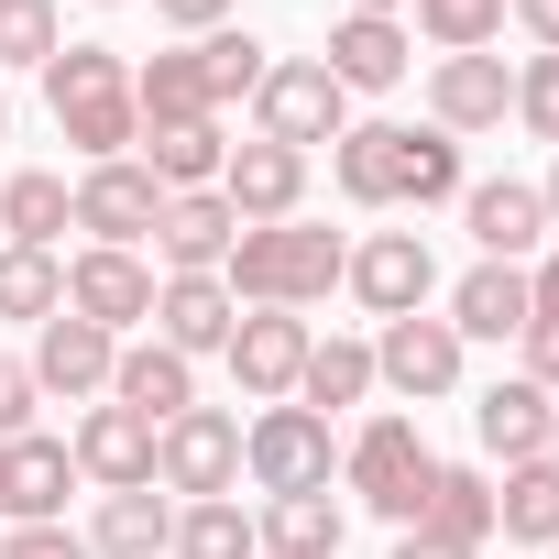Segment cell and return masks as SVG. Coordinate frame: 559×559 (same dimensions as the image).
<instances>
[{"label":"cell","instance_id":"cell-1","mask_svg":"<svg viewBox=\"0 0 559 559\" xmlns=\"http://www.w3.org/2000/svg\"><path fill=\"white\" fill-rule=\"evenodd\" d=\"M45 110H56V132H67L78 165H110V154L143 143L132 56H121V45H56V67H45Z\"/></svg>","mask_w":559,"mask_h":559},{"label":"cell","instance_id":"cell-2","mask_svg":"<svg viewBox=\"0 0 559 559\" xmlns=\"http://www.w3.org/2000/svg\"><path fill=\"white\" fill-rule=\"evenodd\" d=\"M341 263H352V241L341 230H319V219H274V230H241L230 252H219V286L241 297V308H319L330 286H341Z\"/></svg>","mask_w":559,"mask_h":559},{"label":"cell","instance_id":"cell-3","mask_svg":"<svg viewBox=\"0 0 559 559\" xmlns=\"http://www.w3.org/2000/svg\"><path fill=\"white\" fill-rule=\"evenodd\" d=\"M428 472H439V450H428V428L417 417H362L352 439H341V493L362 504V515H384V526H417V493H428Z\"/></svg>","mask_w":559,"mask_h":559},{"label":"cell","instance_id":"cell-4","mask_svg":"<svg viewBox=\"0 0 559 559\" xmlns=\"http://www.w3.org/2000/svg\"><path fill=\"white\" fill-rule=\"evenodd\" d=\"M352 132V88L319 67V56H274L263 88H252V143H286V154H319Z\"/></svg>","mask_w":559,"mask_h":559},{"label":"cell","instance_id":"cell-5","mask_svg":"<svg viewBox=\"0 0 559 559\" xmlns=\"http://www.w3.org/2000/svg\"><path fill=\"white\" fill-rule=\"evenodd\" d=\"M241 472H252V493H330L341 439L319 406H263V417H241Z\"/></svg>","mask_w":559,"mask_h":559},{"label":"cell","instance_id":"cell-6","mask_svg":"<svg viewBox=\"0 0 559 559\" xmlns=\"http://www.w3.org/2000/svg\"><path fill=\"white\" fill-rule=\"evenodd\" d=\"M154 483L187 493V504L241 493V417H230V406H187V417H165V428H154Z\"/></svg>","mask_w":559,"mask_h":559},{"label":"cell","instance_id":"cell-7","mask_svg":"<svg viewBox=\"0 0 559 559\" xmlns=\"http://www.w3.org/2000/svg\"><path fill=\"white\" fill-rule=\"evenodd\" d=\"M461 362H472V341L450 330V319H384L373 330V384L384 395H406V406H439V395H461Z\"/></svg>","mask_w":559,"mask_h":559},{"label":"cell","instance_id":"cell-8","mask_svg":"<svg viewBox=\"0 0 559 559\" xmlns=\"http://www.w3.org/2000/svg\"><path fill=\"white\" fill-rule=\"evenodd\" d=\"M154 209H165V187L143 176V154L78 165V187H67V219H78L88 241H110V252H143V241H154Z\"/></svg>","mask_w":559,"mask_h":559},{"label":"cell","instance_id":"cell-9","mask_svg":"<svg viewBox=\"0 0 559 559\" xmlns=\"http://www.w3.org/2000/svg\"><path fill=\"white\" fill-rule=\"evenodd\" d=\"M341 286H352L373 319H417V308L439 297V252H428V230H362L352 263H341Z\"/></svg>","mask_w":559,"mask_h":559},{"label":"cell","instance_id":"cell-10","mask_svg":"<svg viewBox=\"0 0 559 559\" xmlns=\"http://www.w3.org/2000/svg\"><path fill=\"white\" fill-rule=\"evenodd\" d=\"M308 319L297 308H241V330L219 341V362H230V384L252 395V406H286L297 395V373H308Z\"/></svg>","mask_w":559,"mask_h":559},{"label":"cell","instance_id":"cell-11","mask_svg":"<svg viewBox=\"0 0 559 559\" xmlns=\"http://www.w3.org/2000/svg\"><path fill=\"white\" fill-rule=\"evenodd\" d=\"M67 319H88V330H143L154 319V263L143 252H110V241H88V252H67Z\"/></svg>","mask_w":559,"mask_h":559},{"label":"cell","instance_id":"cell-12","mask_svg":"<svg viewBox=\"0 0 559 559\" xmlns=\"http://www.w3.org/2000/svg\"><path fill=\"white\" fill-rule=\"evenodd\" d=\"M67 493H78V450L23 428L0 439V526H67Z\"/></svg>","mask_w":559,"mask_h":559},{"label":"cell","instance_id":"cell-13","mask_svg":"<svg viewBox=\"0 0 559 559\" xmlns=\"http://www.w3.org/2000/svg\"><path fill=\"white\" fill-rule=\"evenodd\" d=\"M428 121H439L450 143L504 132V121H515V67H504V56H439V67H428Z\"/></svg>","mask_w":559,"mask_h":559},{"label":"cell","instance_id":"cell-14","mask_svg":"<svg viewBox=\"0 0 559 559\" xmlns=\"http://www.w3.org/2000/svg\"><path fill=\"white\" fill-rule=\"evenodd\" d=\"M219 198H230V219H241V230L308 219V154H286V143H230V165H219Z\"/></svg>","mask_w":559,"mask_h":559},{"label":"cell","instance_id":"cell-15","mask_svg":"<svg viewBox=\"0 0 559 559\" xmlns=\"http://www.w3.org/2000/svg\"><path fill=\"white\" fill-rule=\"evenodd\" d=\"M461 230L483 241V263H537L548 252V209L526 176H472L461 187Z\"/></svg>","mask_w":559,"mask_h":559},{"label":"cell","instance_id":"cell-16","mask_svg":"<svg viewBox=\"0 0 559 559\" xmlns=\"http://www.w3.org/2000/svg\"><path fill=\"white\" fill-rule=\"evenodd\" d=\"M23 362H34V395H67V406H99V395H110V362H121V341L56 308V319L34 330V352H23Z\"/></svg>","mask_w":559,"mask_h":559},{"label":"cell","instance_id":"cell-17","mask_svg":"<svg viewBox=\"0 0 559 559\" xmlns=\"http://www.w3.org/2000/svg\"><path fill=\"white\" fill-rule=\"evenodd\" d=\"M67 450H78V483H88V493H143V483H154V428H143L132 406H110V395L67 428Z\"/></svg>","mask_w":559,"mask_h":559},{"label":"cell","instance_id":"cell-18","mask_svg":"<svg viewBox=\"0 0 559 559\" xmlns=\"http://www.w3.org/2000/svg\"><path fill=\"white\" fill-rule=\"evenodd\" d=\"M319 67H330V78H341L352 99H373V88H395V78L417 67V34H406L395 12H341V23H330V56H319Z\"/></svg>","mask_w":559,"mask_h":559},{"label":"cell","instance_id":"cell-19","mask_svg":"<svg viewBox=\"0 0 559 559\" xmlns=\"http://www.w3.org/2000/svg\"><path fill=\"white\" fill-rule=\"evenodd\" d=\"M406 132H417V121H352V132L330 143V187H341L352 209H406Z\"/></svg>","mask_w":559,"mask_h":559},{"label":"cell","instance_id":"cell-20","mask_svg":"<svg viewBox=\"0 0 559 559\" xmlns=\"http://www.w3.org/2000/svg\"><path fill=\"white\" fill-rule=\"evenodd\" d=\"M548 428H559V395H537L526 373H493L483 395H472V439L515 472V461H548Z\"/></svg>","mask_w":559,"mask_h":559},{"label":"cell","instance_id":"cell-21","mask_svg":"<svg viewBox=\"0 0 559 559\" xmlns=\"http://www.w3.org/2000/svg\"><path fill=\"white\" fill-rule=\"evenodd\" d=\"M230 330H241V297L219 286V274H154V341H165V352L198 362V352H219Z\"/></svg>","mask_w":559,"mask_h":559},{"label":"cell","instance_id":"cell-22","mask_svg":"<svg viewBox=\"0 0 559 559\" xmlns=\"http://www.w3.org/2000/svg\"><path fill=\"white\" fill-rule=\"evenodd\" d=\"M230 241H241V219H230L219 187H187V198L154 209V263H165V274H219Z\"/></svg>","mask_w":559,"mask_h":559},{"label":"cell","instance_id":"cell-23","mask_svg":"<svg viewBox=\"0 0 559 559\" xmlns=\"http://www.w3.org/2000/svg\"><path fill=\"white\" fill-rule=\"evenodd\" d=\"M110 406H132L143 428H165V417L198 406V362L165 352V341H121V362H110Z\"/></svg>","mask_w":559,"mask_h":559},{"label":"cell","instance_id":"cell-24","mask_svg":"<svg viewBox=\"0 0 559 559\" xmlns=\"http://www.w3.org/2000/svg\"><path fill=\"white\" fill-rule=\"evenodd\" d=\"M78 537H88V559H165V548H176V504H165L154 483H143V493H99Z\"/></svg>","mask_w":559,"mask_h":559},{"label":"cell","instance_id":"cell-25","mask_svg":"<svg viewBox=\"0 0 559 559\" xmlns=\"http://www.w3.org/2000/svg\"><path fill=\"white\" fill-rule=\"evenodd\" d=\"M461 341H515L526 330V263H472L450 274V308H439Z\"/></svg>","mask_w":559,"mask_h":559},{"label":"cell","instance_id":"cell-26","mask_svg":"<svg viewBox=\"0 0 559 559\" xmlns=\"http://www.w3.org/2000/svg\"><path fill=\"white\" fill-rule=\"evenodd\" d=\"M341 493H263V515H252V537H263V559H341Z\"/></svg>","mask_w":559,"mask_h":559},{"label":"cell","instance_id":"cell-27","mask_svg":"<svg viewBox=\"0 0 559 559\" xmlns=\"http://www.w3.org/2000/svg\"><path fill=\"white\" fill-rule=\"evenodd\" d=\"M132 154H143V176H154L165 198H187V187H219V165H230V132H219V121H165V132H143Z\"/></svg>","mask_w":559,"mask_h":559},{"label":"cell","instance_id":"cell-28","mask_svg":"<svg viewBox=\"0 0 559 559\" xmlns=\"http://www.w3.org/2000/svg\"><path fill=\"white\" fill-rule=\"evenodd\" d=\"M417 526H428V537H450V548H483V537H493V472L439 461V472H428V493H417Z\"/></svg>","mask_w":559,"mask_h":559},{"label":"cell","instance_id":"cell-29","mask_svg":"<svg viewBox=\"0 0 559 559\" xmlns=\"http://www.w3.org/2000/svg\"><path fill=\"white\" fill-rule=\"evenodd\" d=\"M362 395H373V341H352V330L308 341V373H297V395H286V406H319V417H341V406H362Z\"/></svg>","mask_w":559,"mask_h":559},{"label":"cell","instance_id":"cell-30","mask_svg":"<svg viewBox=\"0 0 559 559\" xmlns=\"http://www.w3.org/2000/svg\"><path fill=\"white\" fill-rule=\"evenodd\" d=\"M493 537L559 548V461H515V472L493 483Z\"/></svg>","mask_w":559,"mask_h":559},{"label":"cell","instance_id":"cell-31","mask_svg":"<svg viewBox=\"0 0 559 559\" xmlns=\"http://www.w3.org/2000/svg\"><path fill=\"white\" fill-rule=\"evenodd\" d=\"M0 230H12L23 252H56V230H78V219H67V176H45V165L0 176Z\"/></svg>","mask_w":559,"mask_h":559},{"label":"cell","instance_id":"cell-32","mask_svg":"<svg viewBox=\"0 0 559 559\" xmlns=\"http://www.w3.org/2000/svg\"><path fill=\"white\" fill-rule=\"evenodd\" d=\"M165 559H263V537H252L241 493H209V504H176V548Z\"/></svg>","mask_w":559,"mask_h":559},{"label":"cell","instance_id":"cell-33","mask_svg":"<svg viewBox=\"0 0 559 559\" xmlns=\"http://www.w3.org/2000/svg\"><path fill=\"white\" fill-rule=\"evenodd\" d=\"M406 34H428L439 56H493L504 45V0H406Z\"/></svg>","mask_w":559,"mask_h":559},{"label":"cell","instance_id":"cell-34","mask_svg":"<svg viewBox=\"0 0 559 559\" xmlns=\"http://www.w3.org/2000/svg\"><path fill=\"white\" fill-rule=\"evenodd\" d=\"M67 308V263L56 252H23V241H0V319H56Z\"/></svg>","mask_w":559,"mask_h":559},{"label":"cell","instance_id":"cell-35","mask_svg":"<svg viewBox=\"0 0 559 559\" xmlns=\"http://www.w3.org/2000/svg\"><path fill=\"white\" fill-rule=\"evenodd\" d=\"M461 187H472V176H461V143H450L439 121H417V132H406V209H450Z\"/></svg>","mask_w":559,"mask_h":559},{"label":"cell","instance_id":"cell-36","mask_svg":"<svg viewBox=\"0 0 559 559\" xmlns=\"http://www.w3.org/2000/svg\"><path fill=\"white\" fill-rule=\"evenodd\" d=\"M56 45H67V23H56V0H0V67H56Z\"/></svg>","mask_w":559,"mask_h":559},{"label":"cell","instance_id":"cell-37","mask_svg":"<svg viewBox=\"0 0 559 559\" xmlns=\"http://www.w3.org/2000/svg\"><path fill=\"white\" fill-rule=\"evenodd\" d=\"M198 56H209L219 110H230V99H252V88H263V67H274V45H263V34H230V23H219V34H198Z\"/></svg>","mask_w":559,"mask_h":559},{"label":"cell","instance_id":"cell-38","mask_svg":"<svg viewBox=\"0 0 559 559\" xmlns=\"http://www.w3.org/2000/svg\"><path fill=\"white\" fill-rule=\"evenodd\" d=\"M515 121H526V143L559 154V56H526L515 67Z\"/></svg>","mask_w":559,"mask_h":559},{"label":"cell","instance_id":"cell-39","mask_svg":"<svg viewBox=\"0 0 559 559\" xmlns=\"http://www.w3.org/2000/svg\"><path fill=\"white\" fill-rule=\"evenodd\" d=\"M515 373H526L537 395H559V319H526V330H515Z\"/></svg>","mask_w":559,"mask_h":559},{"label":"cell","instance_id":"cell-40","mask_svg":"<svg viewBox=\"0 0 559 559\" xmlns=\"http://www.w3.org/2000/svg\"><path fill=\"white\" fill-rule=\"evenodd\" d=\"M34 406H45V395H34V362H23V352H0V439H23Z\"/></svg>","mask_w":559,"mask_h":559},{"label":"cell","instance_id":"cell-41","mask_svg":"<svg viewBox=\"0 0 559 559\" xmlns=\"http://www.w3.org/2000/svg\"><path fill=\"white\" fill-rule=\"evenodd\" d=\"M0 559H88L78 526H0Z\"/></svg>","mask_w":559,"mask_h":559},{"label":"cell","instance_id":"cell-42","mask_svg":"<svg viewBox=\"0 0 559 559\" xmlns=\"http://www.w3.org/2000/svg\"><path fill=\"white\" fill-rule=\"evenodd\" d=\"M154 23H176V34L198 45V34H219V23H230V0H154Z\"/></svg>","mask_w":559,"mask_h":559},{"label":"cell","instance_id":"cell-43","mask_svg":"<svg viewBox=\"0 0 559 559\" xmlns=\"http://www.w3.org/2000/svg\"><path fill=\"white\" fill-rule=\"evenodd\" d=\"M504 23H515L537 56H559V0H504Z\"/></svg>","mask_w":559,"mask_h":559},{"label":"cell","instance_id":"cell-44","mask_svg":"<svg viewBox=\"0 0 559 559\" xmlns=\"http://www.w3.org/2000/svg\"><path fill=\"white\" fill-rule=\"evenodd\" d=\"M526 319H559V252L526 263Z\"/></svg>","mask_w":559,"mask_h":559},{"label":"cell","instance_id":"cell-45","mask_svg":"<svg viewBox=\"0 0 559 559\" xmlns=\"http://www.w3.org/2000/svg\"><path fill=\"white\" fill-rule=\"evenodd\" d=\"M395 559H483V548H450V537H428V526H406V537H395Z\"/></svg>","mask_w":559,"mask_h":559},{"label":"cell","instance_id":"cell-46","mask_svg":"<svg viewBox=\"0 0 559 559\" xmlns=\"http://www.w3.org/2000/svg\"><path fill=\"white\" fill-rule=\"evenodd\" d=\"M537 209H548V230H559V154H548V187H537Z\"/></svg>","mask_w":559,"mask_h":559},{"label":"cell","instance_id":"cell-47","mask_svg":"<svg viewBox=\"0 0 559 559\" xmlns=\"http://www.w3.org/2000/svg\"><path fill=\"white\" fill-rule=\"evenodd\" d=\"M352 12H395V23H406V0H352Z\"/></svg>","mask_w":559,"mask_h":559},{"label":"cell","instance_id":"cell-48","mask_svg":"<svg viewBox=\"0 0 559 559\" xmlns=\"http://www.w3.org/2000/svg\"><path fill=\"white\" fill-rule=\"evenodd\" d=\"M88 12H121V0H88Z\"/></svg>","mask_w":559,"mask_h":559},{"label":"cell","instance_id":"cell-49","mask_svg":"<svg viewBox=\"0 0 559 559\" xmlns=\"http://www.w3.org/2000/svg\"><path fill=\"white\" fill-rule=\"evenodd\" d=\"M0 132H12V99H0Z\"/></svg>","mask_w":559,"mask_h":559},{"label":"cell","instance_id":"cell-50","mask_svg":"<svg viewBox=\"0 0 559 559\" xmlns=\"http://www.w3.org/2000/svg\"><path fill=\"white\" fill-rule=\"evenodd\" d=\"M548 461H559V428H548Z\"/></svg>","mask_w":559,"mask_h":559},{"label":"cell","instance_id":"cell-51","mask_svg":"<svg viewBox=\"0 0 559 559\" xmlns=\"http://www.w3.org/2000/svg\"><path fill=\"white\" fill-rule=\"evenodd\" d=\"M548 559H559V548H548Z\"/></svg>","mask_w":559,"mask_h":559}]
</instances>
